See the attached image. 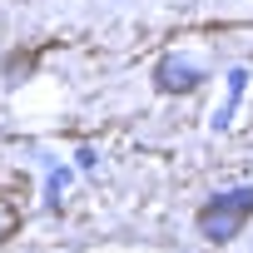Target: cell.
<instances>
[{
    "mask_svg": "<svg viewBox=\"0 0 253 253\" xmlns=\"http://www.w3.org/2000/svg\"><path fill=\"white\" fill-rule=\"evenodd\" d=\"M253 218V189H233V194H218V199H209L204 209H199V233L209 238V243H228V238H238V228Z\"/></svg>",
    "mask_w": 253,
    "mask_h": 253,
    "instance_id": "1",
    "label": "cell"
},
{
    "mask_svg": "<svg viewBox=\"0 0 253 253\" xmlns=\"http://www.w3.org/2000/svg\"><path fill=\"white\" fill-rule=\"evenodd\" d=\"M199 80H204V70H194L189 60H174V55L159 60V70H154V84H159L164 94H189Z\"/></svg>",
    "mask_w": 253,
    "mask_h": 253,
    "instance_id": "2",
    "label": "cell"
},
{
    "mask_svg": "<svg viewBox=\"0 0 253 253\" xmlns=\"http://www.w3.org/2000/svg\"><path fill=\"white\" fill-rule=\"evenodd\" d=\"M15 228H20V209H15L10 199H0V243H10Z\"/></svg>",
    "mask_w": 253,
    "mask_h": 253,
    "instance_id": "3",
    "label": "cell"
}]
</instances>
